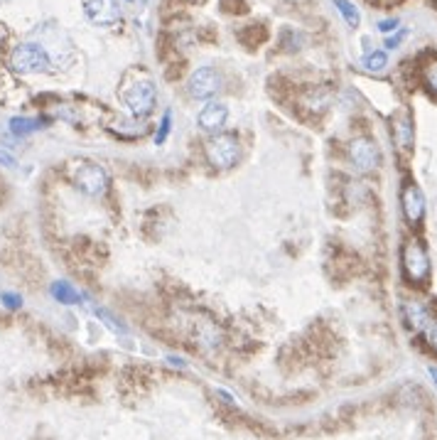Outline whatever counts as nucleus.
Instances as JSON below:
<instances>
[{
	"instance_id": "nucleus-10",
	"label": "nucleus",
	"mask_w": 437,
	"mask_h": 440,
	"mask_svg": "<svg viewBox=\"0 0 437 440\" xmlns=\"http://www.w3.org/2000/svg\"><path fill=\"white\" fill-rule=\"evenodd\" d=\"M391 138L401 153H413L415 145V120L408 108H398L391 116Z\"/></svg>"
},
{
	"instance_id": "nucleus-5",
	"label": "nucleus",
	"mask_w": 437,
	"mask_h": 440,
	"mask_svg": "<svg viewBox=\"0 0 437 440\" xmlns=\"http://www.w3.org/2000/svg\"><path fill=\"white\" fill-rule=\"evenodd\" d=\"M346 158H349L351 167L361 175H368V172H376L383 162L381 148L378 143L371 138V135H359L354 138L349 145H346Z\"/></svg>"
},
{
	"instance_id": "nucleus-13",
	"label": "nucleus",
	"mask_w": 437,
	"mask_h": 440,
	"mask_svg": "<svg viewBox=\"0 0 437 440\" xmlns=\"http://www.w3.org/2000/svg\"><path fill=\"white\" fill-rule=\"evenodd\" d=\"M50 295L55 298L59 305H79L84 300V293L74 288L69 281H55L50 286Z\"/></svg>"
},
{
	"instance_id": "nucleus-12",
	"label": "nucleus",
	"mask_w": 437,
	"mask_h": 440,
	"mask_svg": "<svg viewBox=\"0 0 437 440\" xmlns=\"http://www.w3.org/2000/svg\"><path fill=\"white\" fill-rule=\"evenodd\" d=\"M226 120H229V108H226L221 101H209L197 116L199 128H202L204 133H209V135L221 133L224 125H226Z\"/></svg>"
},
{
	"instance_id": "nucleus-25",
	"label": "nucleus",
	"mask_w": 437,
	"mask_h": 440,
	"mask_svg": "<svg viewBox=\"0 0 437 440\" xmlns=\"http://www.w3.org/2000/svg\"><path fill=\"white\" fill-rule=\"evenodd\" d=\"M167 361H170V364H175V366H180V369H184V359L182 357H175V354H170V357H167Z\"/></svg>"
},
{
	"instance_id": "nucleus-2",
	"label": "nucleus",
	"mask_w": 437,
	"mask_h": 440,
	"mask_svg": "<svg viewBox=\"0 0 437 440\" xmlns=\"http://www.w3.org/2000/svg\"><path fill=\"white\" fill-rule=\"evenodd\" d=\"M204 155L214 170H231L241 160V140L234 133H217L209 135L204 143Z\"/></svg>"
},
{
	"instance_id": "nucleus-16",
	"label": "nucleus",
	"mask_w": 437,
	"mask_h": 440,
	"mask_svg": "<svg viewBox=\"0 0 437 440\" xmlns=\"http://www.w3.org/2000/svg\"><path fill=\"white\" fill-rule=\"evenodd\" d=\"M334 8H336V13L344 18V23L349 25V28H359L361 25V15H359V10H356V5L351 3V0H334Z\"/></svg>"
},
{
	"instance_id": "nucleus-14",
	"label": "nucleus",
	"mask_w": 437,
	"mask_h": 440,
	"mask_svg": "<svg viewBox=\"0 0 437 440\" xmlns=\"http://www.w3.org/2000/svg\"><path fill=\"white\" fill-rule=\"evenodd\" d=\"M47 123V118H28V116H15L10 118V133L15 138H25V135H33L37 130H42Z\"/></svg>"
},
{
	"instance_id": "nucleus-6",
	"label": "nucleus",
	"mask_w": 437,
	"mask_h": 440,
	"mask_svg": "<svg viewBox=\"0 0 437 440\" xmlns=\"http://www.w3.org/2000/svg\"><path fill=\"white\" fill-rule=\"evenodd\" d=\"M401 214L410 229H420L428 214V200H425L423 190L418 182L408 180L401 187Z\"/></svg>"
},
{
	"instance_id": "nucleus-1",
	"label": "nucleus",
	"mask_w": 437,
	"mask_h": 440,
	"mask_svg": "<svg viewBox=\"0 0 437 440\" xmlns=\"http://www.w3.org/2000/svg\"><path fill=\"white\" fill-rule=\"evenodd\" d=\"M401 273L403 281L413 288H425L433 278V259L430 249L418 234H410L401 246Z\"/></svg>"
},
{
	"instance_id": "nucleus-8",
	"label": "nucleus",
	"mask_w": 437,
	"mask_h": 440,
	"mask_svg": "<svg viewBox=\"0 0 437 440\" xmlns=\"http://www.w3.org/2000/svg\"><path fill=\"white\" fill-rule=\"evenodd\" d=\"M221 91V74L214 67H199L189 74L187 94L197 101H209Z\"/></svg>"
},
{
	"instance_id": "nucleus-7",
	"label": "nucleus",
	"mask_w": 437,
	"mask_h": 440,
	"mask_svg": "<svg viewBox=\"0 0 437 440\" xmlns=\"http://www.w3.org/2000/svg\"><path fill=\"white\" fill-rule=\"evenodd\" d=\"M155 101H157V94L152 81H135L133 86L125 91V108L135 120L138 118H147L152 111H155Z\"/></svg>"
},
{
	"instance_id": "nucleus-17",
	"label": "nucleus",
	"mask_w": 437,
	"mask_h": 440,
	"mask_svg": "<svg viewBox=\"0 0 437 440\" xmlns=\"http://www.w3.org/2000/svg\"><path fill=\"white\" fill-rule=\"evenodd\" d=\"M420 79H423V86L437 98V57L425 62L423 69H420Z\"/></svg>"
},
{
	"instance_id": "nucleus-18",
	"label": "nucleus",
	"mask_w": 437,
	"mask_h": 440,
	"mask_svg": "<svg viewBox=\"0 0 437 440\" xmlns=\"http://www.w3.org/2000/svg\"><path fill=\"white\" fill-rule=\"evenodd\" d=\"M93 312H96L98 320L106 322V327H108V329H113L115 334H128V327H125V325L120 322L118 317L113 315V312L106 310V308H96V310H93Z\"/></svg>"
},
{
	"instance_id": "nucleus-3",
	"label": "nucleus",
	"mask_w": 437,
	"mask_h": 440,
	"mask_svg": "<svg viewBox=\"0 0 437 440\" xmlns=\"http://www.w3.org/2000/svg\"><path fill=\"white\" fill-rule=\"evenodd\" d=\"M72 180H74V185H76V190L84 192L86 197H91V200H101L110 185L106 167L98 165V162H89V160L74 165Z\"/></svg>"
},
{
	"instance_id": "nucleus-26",
	"label": "nucleus",
	"mask_w": 437,
	"mask_h": 440,
	"mask_svg": "<svg viewBox=\"0 0 437 440\" xmlns=\"http://www.w3.org/2000/svg\"><path fill=\"white\" fill-rule=\"evenodd\" d=\"M428 374H430V379H433L435 386H437V366H428Z\"/></svg>"
},
{
	"instance_id": "nucleus-4",
	"label": "nucleus",
	"mask_w": 437,
	"mask_h": 440,
	"mask_svg": "<svg viewBox=\"0 0 437 440\" xmlns=\"http://www.w3.org/2000/svg\"><path fill=\"white\" fill-rule=\"evenodd\" d=\"M10 67L18 74H42L50 69L52 62L45 47L35 45V42H23L10 52Z\"/></svg>"
},
{
	"instance_id": "nucleus-21",
	"label": "nucleus",
	"mask_w": 437,
	"mask_h": 440,
	"mask_svg": "<svg viewBox=\"0 0 437 440\" xmlns=\"http://www.w3.org/2000/svg\"><path fill=\"white\" fill-rule=\"evenodd\" d=\"M423 339H425V344H428L430 352L437 354V317H433V322L423 329Z\"/></svg>"
},
{
	"instance_id": "nucleus-15",
	"label": "nucleus",
	"mask_w": 437,
	"mask_h": 440,
	"mask_svg": "<svg viewBox=\"0 0 437 440\" xmlns=\"http://www.w3.org/2000/svg\"><path fill=\"white\" fill-rule=\"evenodd\" d=\"M361 67L368 72V74H383L388 67V55L383 50H373L364 55V60H361Z\"/></svg>"
},
{
	"instance_id": "nucleus-19",
	"label": "nucleus",
	"mask_w": 437,
	"mask_h": 440,
	"mask_svg": "<svg viewBox=\"0 0 437 440\" xmlns=\"http://www.w3.org/2000/svg\"><path fill=\"white\" fill-rule=\"evenodd\" d=\"M23 295L20 293H15V290H3L0 293V305L5 308V310H10V312H15V310H20L23 308Z\"/></svg>"
},
{
	"instance_id": "nucleus-11",
	"label": "nucleus",
	"mask_w": 437,
	"mask_h": 440,
	"mask_svg": "<svg viewBox=\"0 0 437 440\" xmlns=\"http://www.w3.org/2000/svg\"><path fill=\"white\" fill-rule=\"evenodd\" d=\"M84 10H86V18L98 28H113L120 23L118 0H86Z\"/></svg>"
},
{
	"instance_id": "nucleus-20",
	"label": "nucleus",
	"mask_w": 437,
	"mask_h": 440,
	"mask_svg": "<svg viewBox=\"0 0 437 440\" xmlns=\"http://www.w3.org/2000/svg\"><path fill=\"white\" fill-rule=\"evenodd\" d=\"M170 130H172V111H165L162 113V120H160V128H157V133H155V145L165 143Z\"/></svg>"
},
{
	"instance_id": "nucleus-24",
	"label": "nucleus",
	"mask_w": 437,
	"mask_h": 440,
	"mask_svg": "<svg viewBox=\"0 0 437 440\" xmlns=\"http://www.w3.org/2000/svg\"><path fill=\"white\" fill-rule=\"evenodd\" d=\"M0 165H3V167H15V165H18V160H15L13 153H8V150L0 148Z\"/></svg>"
},
{
	"instance_id": "nucleus-9",
	"label": "nucleus",
	"mask_w": 437,
	"mask_h": 440,
	"mask_svg": "<svg viewBox=\"0 0 437 440\" xmlns=\"http://www.w3.org/2000/svg\"><path fill=\"white\" fill-rule=\"evenodd\" d=\"M401 317L405 322V327L410 329V332H423L425 327H428L430 322H433V305H430L425 298H418V295H410L403 300L401 305Z\"/></svg>"
},
{
	"instance_id": "nucleus-22",
	"label": "nucleus",
	"mask_w": 437,
	"mask_h": 440,
	"mask_svg": "<svg viewBox=\"0 0 437 440\" xmlns=\"http://www.w3.org/2000/svg\"><path fill=\"white\" fill-rule=\"evenodd\" d=\"M405 38H408V30L398 28L396 33H393L391 38L386 40V47H388V50H398V47L403 45V40H405Z\"/></svg>"
},
{
	"instance_id": "nucleus-23",
	"label": "nucleus",
	"mask_w": 437,
	"mask_h": 440,
	"mask_svg": "<svg viewBox=\"0 0 437 440\" xmlns=\"http://www.w3.org/2000/svg\"><path fill=\"white\" fill-rule=\"evenodd\" d=\"M398 25H401V20L398 18H386V20H378V33L383 35H391L398 30Z\"/></svg>"
}]
</instances>
